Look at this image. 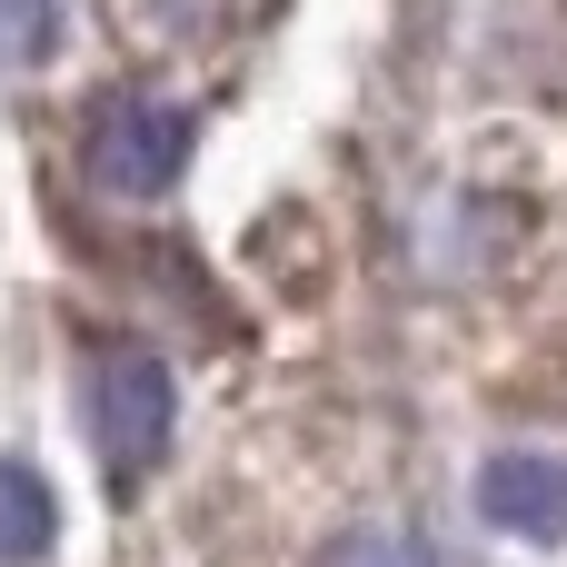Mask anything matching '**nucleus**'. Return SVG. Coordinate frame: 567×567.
Masks as SVG:
<instances>
[{
	"label": "nucleus",
	"instance_id": "obj_1",
	"mask_svg": "<svg viewBox=\"0 0 567 567\" xmlns=\"http://www.w3.org/2000/svg\"><path fill=\"white\" fill-rule=\"evenodd\" d=\"M80 419L100 439V468L110 478H150L169 458V429H179V389L150 349H100L80 369Z\"/></svg>",
	"mask_w": 567,
	"mask_h": 567
},
{
	"label": "nucleus",
	"instance_id": "obj_2",
	"mask_svg": "<svg viewBox=\"0 0 567 567\" xmlns=\"http://www.w3.org/2000/svg\"><path fill=\"white\" fill-rule=\"evenodd\" d=\"M80 169H90V189H110V199H159V189L189 169V110H179V100H150V90L100 100V120H90V140H80Z\"/></svg>",
	"mask_w": 567,
	"mask_h": 567
},
{
	"label": "nucleus",
	"instance_id": "obj_3",
	"mask_svg": "<svg viewBox=\"0 0 567 567\" xmlns=\"http://www.w3.org/2000/svg\"><path fill=\"white\" fill-rule=\"evenodd\" d=\"M478 518L508 538H567V458L558 449H498L478 468Z\"/></svg>",
	"mask_w": 567,
	"mask_h": 567
},
{
	"label": "nucleus",
	"instance_id": "obj_4",
	"mask_svg": "<svg viewBox=\"0 0 567 567\" xmlns=\"http://www.w3.org/2000/svg\"><path fill=\"white\" fill-rule=\"evenodd\" d=\"M50 478L40 468H20V458H0V567H20V558H40L50 548Z\"/></svg>",
	"mask_w": 567,
	"mask_h": 567
},
{
	"label": "nucleus",
	"instance_id": "obj_5",
	"mask_svg": "<svg viewBox=\"0 0 567 567\" xmlns=\"http://www.w3.org/2000/svg\"><path fill=\"white\" fill-rule=\"evenodd\" d=\"M60 30V0H0V60H40Z\"/></svg>",
	"mask_w": 567,
	"mask_h": 567
},
{
	"label": "nucleus",
	"instance_id": "obj_6",
	"mask_svg": "<svg viewBox=\"0 0 567 567\" xmlns=\"http://www.w3.org/2000/svg\"><path fill=\"white\" fill-rule=\"evenodd\" d=\"M319 567H439V558H429L419 538H389V528H359V538H339V548H329Z\"/></svg>",
	"mask_w": 567,
	"mask_h": 567
}]
</instances>
